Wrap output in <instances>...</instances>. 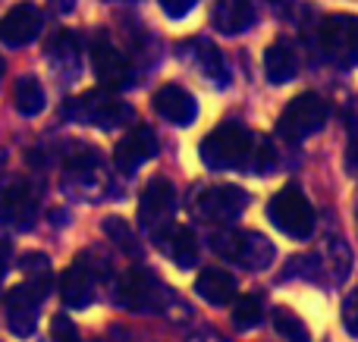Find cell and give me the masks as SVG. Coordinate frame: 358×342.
Listing matches in <instances>:
<instances>
[{
	"label": "cell",
	"mask_w": 358,
	"mask_h": 342,
	"mask_svg": "<svg viewBox=\"0 0 358 342\" xmlns=\"http://www.w3.org/2000/svg\"><path fill=\"white\" fill-rule=\"evenodd\" d=\"M252 151H255V138L245 126L223 123L201 142V161L210 170H236L245 167Z\"/></svg>",
	"instance_id": "6da1fadb"
},
{
	"label": "cell",
	"mask_w": 358,
	"mask_h": 342,
	"mask_svg": "<svg viewBox=\"0 0 358 342\" xmlns=\"http://www.w3.org/2000/svg\"><path fill=\"white\" fill-rule=\"evenodd\" d=\"M50 292V274L44 276H31L29 283H22V286L10 289L3 299L6 305V327H10L13 336L19 339H29L31 333H35L38 327V305H41V299Z\"/></svg>",
	"instance_id": "7a4b0ae2"
},
{
	"label": "cell",
	"mask_w": 358,
	"mask_h": 342,
	"mask_svg": "<svg viewBox=\"0 0 358 342\" xmlns=\"http://www.w3.org/2000/svg\"><path fill=\"white\" fill-rule=\"evenodd\" d=\"M267 217L280 232H286L292 239H308L311 230H315V211H311L308 198L299 186L280 188L267 205Z\"/></svg>",
	"instance_id": "3957f363"
},
{
	"label": "cell",
	"mask_w": 358,
	"mask_h": 342,
	"mask_svg": "<svg viewBox=\"0 0 358 342\" xmlns=\"http://www.w3.org/2000/svg\"><path fill=\"white\" fill-rule=\"evenodd\" d=\"M330 117V107L321 94L315 91H305L299 98H292L286 104V110L280 113V123H277V132L289 142H299V138H308L327 123Z\"/></svg>",
	"instance_id": "277c9868"
},
{
	"label": "cell",
	"mask_w": 358,
	"mask_h": 342,
	"mask_svg": "<svg viewBox=\"0 0 358 342\" xmlns=\"http://www.w3.org/2000/svg\"><path fill=\"white\" fill-rule=\"evenodd\" d=\"M317 41L327 60L340 63V66H352L358 63V19L346 13H334L321 22Z\"/></svg>",
	"instance_id": "5b68a950"
},
{
	"label": "cell",
	"mask_w": 358,
	"mask_h": 342,
	"mask_svg": "<svg viewBox=\"0 0 358 342\" xmlns=\"http://www.w3.org/2000/svg\"><path fill=\"white\" fill-rule=\"evenodd\" d=\"M210 248L220 258H227V261H239L242 267H252V270L267 267L273 258L271 242H264V239L255 236V232H233V230L214 232Z\"/></svg>",
	"instance_id": "8992f818"
},
{
	"label": "cell",
	"mask_w": 358,
	"mask_h": 342,
	"mask_svg": "<svg viewBox=\"0 0 358 342\" xmlns=\"http://www.w3.org/2000/svg\"><path fill=\"white\" fill-rule=\"evenodd\" d=\"M176 214V192L167 179H151L148 188L138 198V220L151 232V239H157L164 230H170V220Z\"/></svg>",
	"instance_id": "52a82bcc"
},
{
	"label": "cell",
	"mask_w": 358,
	"mask_h": 342,
	"mask_svg": "<svg viewBox=\"0 0 358 342\" xmlns=\"http://www.w3.org/2000/svg\"><path fill=\"white\" fill-rule=\"evenodd\" d=\"M117 305H123L126 311H161L164 286L148 270H129L117 286Z\"/></svg>",
	"instance_id": "ba28073f"
},
{
	"label": "cell",
	"mask_w": 358,
	"mask_h": 342,
	"mask_svg": "<svg viewBox=\"0 0 358 342\" xmlns=\"http://www.w3.org/2000/svg\"><path fill=\"white\" fill-rule=\"evenodd\" d=\"M66 107H69V117L82 119V123H92V126H104V129H113V126H123L132 119L129 107L113 101L104 91H88L76 104H66Z\"/></svg>",
	"instance_id": "9c48e42d"
},
{
	"label": "cell",
	"mask_w": 358,
	"mask_h": 342,
	"mask_svg": "<svg viewBox=\"0 0 358 342\" xmlns=\"http://www.w3.org/2000/svg\"><path fill=\"white\" fill-rule=\"evenodd\" d=\"M248 205V195L236 186H214L204 195H198L195 214L204 223H229L242 214V207Z\"/></svg>",
	"instance_id": "30bf717a"
},
{
	"label": "cell",
	"mask_w": 358,
	"mask_h": 342,
	"mask_svg": "<svg viewBox=\"0 0 358 342\" xmlns=\"http://www.w3.org/2000/svg\"><path fill=\"white\" fill-rule=\"evenodd\" d=\"M92 57H94V75H98V82L104 88H126V85H132L129 60H126V57L113 47V41L104 35V31L94 38Z\"/></svg>",
	"instance_id": "8fae6325"
},
{
	"label": "cell",
	"mask_w": 358,
	"mask_h": 342,
	"mask_svg": "<svg viewBox=\"0 0 358 342\" xmlns=\"http://www.w3.org/2000/svg\"><path fill=\"white\" fill-rule=\"evenodd\" d=\"M38 217V201L25 182H13L0 192V226L6 230H29Z\"/></svg>",
	"instance_id": "7c38bea8"
},
{
	"label": "cell",
	"mask_w": 358,
	"mask_h": 342,
	"mask_svg": "<svg viewBox=\"0 0 358 342\" xmlns=\"http://www.w3.org/2000/svg\"><path fill=\"white\" fill-rule=\"evenodd\" d=\"M157 154V135L155 129L148 126H136L132 132H126L120 138V144L113 148V161H117V170L120 173H136L142 163H148L151 157Z\"/></svg>",
	"instance_id": "4fadbf2b"
},
{
	"label": "cell",
	"mask_w": 358,
	"mask_h": 342,
	"mask_svg": "<svg viewBox=\"0 0 358 342\" xmlns=\"http://www.w3.org/2000/svg\"><path fill=\"white\" fill-rule=\"evenodd\" d=\"M41 31V10L35 3H19L0 22V38H3L10 47H25L31 44Z\"/></svg>",
	"instance_id": "5bb4252c"
},
{
	"label": "cell",
	"mask_w": 358,
	"mask_h": 342,
	"mask_svg": "<svg viewBox=\"0 0 358 342\" xmlns=\"http://www.w3.org/2000/svg\"><path fill=\"white\" fill-rule=\"evenodd\" d=\"M155 110L161 113L167 123H173V126H189L192 119H195V113H198V104H195V98H192L185 88H179V85H164L161 91L155 94Z\"/></svg>",
	"instance_id": "9a60e30c"
},
{
	"label": "cell",
	"mask_w": 358,
	"mask_h": 342,
	"mask_svg": "<svg viewBox=\"0 0 358 342\" xmlns=\"http://www.w3.org/2000/svg\"><path fill=\"white\" fill-rule=\"evenodd\" d=\"M60 295H63V305H69V308L92 305V299H94V276H92V270H88L85 261H76L69 270H63Z\"/></svg>",
	"instance_id": "2e32d148"
},
{
	"label": "cell",
	"mask_w": 358,
	"mask_h": 342,
	"mask_svg": "<svg viewBox=\"0 0 358 342\" xmlns=\"http://www.w3.org/2000/svg\"><path fill=\"white\" fill-rule=\"evenodd\" d=\"M195 292L201 295L210 305H229L236 299V280L220 267H208L198 274L195 280Z\"/></svg>",
	"instance_id": "e0dca14e"
},
{
	"label": "cell",
	"mask_w": 358,
	"mask_h": 342,
	"mask_svg": "<svg viewBox=\"0 0 358 342\" xmlns=\"http://www.w3.org/2000/svg\"><path fill=\"white\" fill-rule=\"evenodd\" d=\"M155 242L167 251V258H173L179 267H192V264H195V258H198L195 232L185 230V226H170V230H164Z\"/></svg>",
	"instance_id": "ac0fdd59"
},
{
	"label": "cell",
	"mask_w": 358,
	"mask_h": 342,
	"mask_svg": "<svg viewBox=\"0 0 358 342\" xmlns=\"http://www.w3.org/2000/svg\"><path fill=\"white\" fill-rule=\"evenodd\" d=\"M210 22L223 35H239L252 22V6H248V0H217L214 13H210Z\"/></svg>",
	"instance_id": "d6986e66"
},
{
	"label": "cell",
	"mask_w": 358,
	"mask_h": 342,
	"mask_svg": "<svg viewBox=\"0 0 358 342\" xmlns=\"http://www.w3.org/2000/svg\"><path fill=\"white\" fill-rule=\"evenodd\" d=\"M264 73L271 82H286L296 75V54L286 41H273L264 54Z\"/></svg>",
	"instance_id": "ffe728a7"
},
{
	"label": "cell",
	"mask_w": 358,
	"mask_h": 342,
	"mask_svg": "<svg viewBox=\"0 0 358 342\" xmlns=\"http://www.w3.org/2000/svg\"><path fill=\"white\" fill-rule=\"evenodd\" d=\"M48 54H50L54 66L60 69L63 75L79 73V44H76V38L69 35V31H60V35L48 44Z\"/></svg>",
	"instance_id": "44dd1931"
},
{
	"label": "cell",
	"mask_w": 358,
	"mask_h": 342,
	"mask_svg": "<svg viewBox=\"0 0 358 342\" xmlns=\"http://www.w3.org/2000/svg\"><path fill=\"white\" fill-rule=\"evenodd\" d=\"M16 107H19V113H25V117L41 113L44 88H41V82H38L35 75H22V79L16 82Z\"/></svg>",
	"instance_id": "7402d4cb"
},
{
	"label": "cell",
	"mask_w": 358,
	"mask_h": 342,
	"mask_svg": "<svg viewBox=\"0 0 358 342\" xmlns=\"http://www.w3.org/2000/svg\"><path fill=\"white\" fill-rule=\"evenodd\" d=\"M273 327H277V333L286 342H308V330H305V324L292 311H283V308L273 311Z\"/></svg>",
	"instance_id": "603a6c76"
},
{
	"label": "cell",
	"mask_w": 358,
	"mask_h": 342,
	"mask_svg": "<svg viewBox=\"0 0 358 342\" xmlns=\"http://www.w3.org/2000/svg\"><path fill=\"white\" fill-rule=\"evenodd\" d=\"M258 320H261V299L258 295H242V299H236L233 324L239 327V330H248V327H255Z\"/></svg>",
	"instance_id": "cb8c5ba5"
},
{
	"label": "cell",
	"mask_w": 358,
	"mask_h": 342,
	"mask_svg": "<svg viewBox=\"0 0 358 342\" xmlns=\"http://www.w3.org/2000/svg\"><path fill=\"white\" fill-rule=\"evenodd\" d=\"M104 230H107V236H110L113 242L120 245V248L136 251V239H132V232H129V226H126V220H120V217L104 220Z\"/></svg>",
	"instance_id": "d4e9b609"
},
{
	"label": "cell",
	"mask_w": 358,
	"mask_h": 342,
	"mask_svg": "<svg viewBox=\"0 0 358 342\" xmlns=\"http://www.w3.org/2000/svg\"><path fill=\"white\" fill-rule=\"evenodd\" d=\"M50 339L54 342H82V336H79V330L73 327V320H66L60 314V318H54V327H50Z\"/></svg>",
	"instance_id": "484cf974"
},
{
	"label": "cell",
	"mask_w": 358,
	"mask_h": 342,
	"mask_svg": "<svg viewBox=\"0 0 358 342\" xmlns=\"http://www.w3.org/2000/svg\"><path fill=\"white\" fill-rule=\"evenodd\" d=\"M343 324H346V330L358 336V289L346 299V305H343Z\"/></svg>",
	"instance_id": "4316f807"
},
{
	"label": "cell",
	"mask_w": 358,
	"mask_h": 342,
	"mask_svg": "<svg viewBox=\"0 0 358 342\" xmlns=\"http://www.w3.org/2000/svg\"><path fill=\"white\" fill-rule=\"evenodd\" d=\"M198 0H161V6H164V13L167 16H173V19H179V16H185V13L195 6Z\"/></svg>",
	"instance_id": "83f0119b"
},
{
	"label": "cell",
	"mask_w": 358,
	"mask_h": 342,
	"mask_svg": "<svg viewBox=\"0 0 358 342\" xmlns=\"http://www.w3.org/2000/svg\"><path fill=\"white\" fill-rule=\"evenodd\" d=\"M3 248H6V245L0 242V280H3Z\"/></svg>",
	"instance_id": "f1b7e54d"
},
{
	"label": "cell",
	"mask_w": 358,
	"mask_h": 342,
	"mask_svg": "<svg viewBox=\"0 0 358 342\" xmlns=\"http://www.w3.org/2000/svg\"><path fill=\"white\" fill-rule=\"evenodd\" d=\"M0 79H3V60H0Z\"/></svg>",
	"instance_id": "f546056e"
}]
</instances>
